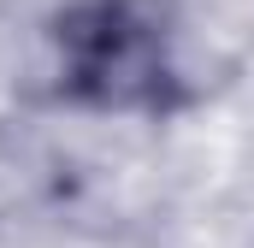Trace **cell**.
<instances>
[{
	"label": "cell",
	"instance_id": "obj_1",
	"mask_svg": "<svg viewBox=\"0 0 254 248\" xmlns=\"http://www.w3.org/2000/svg\"><path fill=\"white\" fill-rule=\"evenodd\" d=\"M65 83L101 113L160 107L172 89V48L136 0H89L65 18Z\"/></svg>",
	"mask_w": 254,
	"mask_h": 248
}]
</instances>
